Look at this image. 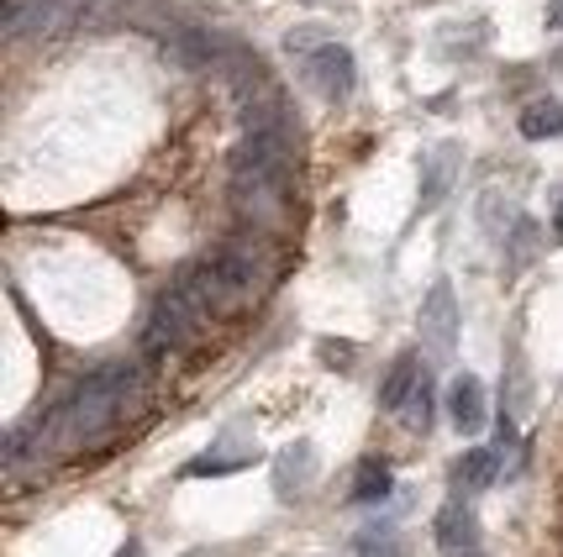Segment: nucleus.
I'll return each instance as SVG.
<instances>
[{
  "mask_svg": "<svg viewBox=\"0 0 563 557\" xmlns=\"http://www.w3.org/2000/svg\"><path fill=\"white\" fill-rule=\"evenodd\" d=\"M406 426H411V432H427V426H432V385H427V374H421L417 394L406 400Z\"/></svg>",
  "mask_w": 563,
  "mask_h": 557,
  "instance_id": "nucleus-17",
  "label": "nucleus"
},
{
  "mask_svg": "<svg viewBox=\"0 0 563 557\" xmlns=\"http://www.w3.org/2000/svg\"><path fill=\"white\" fill-rule=\"evenodd\" d=\"M485 385L474 379V374H459L453 385H448V421L459 426L464 436H474V432H485Z\"/></svg>",
  "mask_w": 563,
  "mask_h": 557,
  "instance_id": "nucleus-7",
  "label": "nucleus"
},
{
  "mask_svg": "<svg viewBox=\"0 0 563 557\" xmlns=\"http://www.w3.org/2000/svg\"><path fill=\"white\" fill-rule=\"evenodd\" d=\"M521 137H532V143L563 137V100H532L521 111Z\"/></svg>",
  "mask_w": 563,
  "mask_h": 557,
  "instance_id": "nucleus-13",
  "label": "nucleus"
},
{
  "mask_svg": "<svg viewBox=\"0 0 563 557\" xmlns=\"http://www.w3.org/2000/svg\"><path fill=\"white\" fill-rule=\"evenodd\" d=\"M421 342L432 347V358H448L453 342H459V305H453V285L438 279L427 290V305H421Z\"/></svg>",
  "mask_w": 563,
  "mask_h": 557,
  "instance_id": "nucleus-4",
  "label": "nucleus"
},
{
  "mask_svg": "<svg viewBox=\"0 0 563 557\" xmlns=\"http://www.w3.org/2000/svg\"><path fill=\"white\" fill-rule=\"evenodd\" d=\"M353 557H406V542L395 526H364V532L353 536Z\"/></svg>",
  "mask_w": 563,
  "mask_h": 557,
  "instance_id": "nucleus-14",
  "label": "nucleus"
},
{
  "mask_svg": "<svg viewBox=\"0 0 563 557\" xmlns=\"http://www.w3.org/2000/svg\"><path fill=\"white\" fill-rule=\"evenodd\" d=\"M211 268H217L221 300H243V294L264 279V258H258V247H247V243L217 247V253H211Z\"/></svg>",
  "mask_w": 563,
  "mask_h": 557,
  "instance_id": "nucleus-5",
  "label": "nucleus"
},
{
  "mask_svg": "<svg viewBox=\"0 0 563 557\" xmlns=\"http://www.w3.org/2000/svg\"><path fill=\"white\" fill-rule=\"evenodd\" d=\"M438 553L442 557H479V515L464 500H448L438 510Z\"/></svg>",
  "mask_w": 563,
  "mask_h": 557,
  "instance_id": "nucleus-6",
  "label": "nucleus"
},
{
  "mask_svg": "<svg viewBox=\"0 0 563 557\" xmlns=\"http://www.w3.org/2000/svg\"><path fill=\"white\" fill-rule=\"evenodd\" d=\"M548 26H559L563 32V0H548Z\"/></svg>",
  "mask_w": 563,
  "mask_h": 557,
  "instance_id": "nucleus-18",
  "label": "nucleus"
},
{
  "mask_svg": "<svg viewBox=\"0 0 563 557\" xmlns=\"http://www.w3.org/2000/svg\"><path fill=\"white\" fill-rule=\"evenodd\" d=\"M290 185V137L285 126H253L238 153H232V190L238 200H253V205H269L279 200Z\"/></svg>",
  "mask_w": 563,
  "mask_h": 557,
  "instance_id": "nucleus-2",
  "label": "nucleus"
},
{
  "mask_svg": "<svg viewBox=\"0 0 563 557\" xmlns=\"http://www.w3.org/2000/svg\"><path fill=\"white\" fill-rule=\"evenodd\" d=\"M137 394H143L137 364H106V368H96V374H85V379L58 400V411L48 415V442L58 453L90 447V442H100V436L132 411Z\"/></svg>",
  "mask_w": 563,
  "mask_h": 557,
  "instance_id": "nucleus-1",
  "label": "nucleus"
},
{
  "mask_svg": "<svg viewBox=\"0 0 563 557\" xmlns=\"http://www.w3.org/2000/svg\"><path fill=\"white\" fill-rule=\"evenodd\" d=\"M506 243H511V268H527L532 264V253H538V221H516L511 226V237H506Z\"/></svg>",
  "mask_w": 563,
  "mask_h": 557,
  "instance_id": "nucleus-16",
  "label": "nucleus"
},
{
  "mask_svg": "<svg viewBox=\"0 0 563 557\" xmlns=\"http://www.w3.org/2000/svg\"><path fill=\"white\" fill-rule=\"evenodd\" d=\"M253 458H258V442L232 426V432L217 436V447H211V453H200V458L190 463V474H232V468H247Z\"/></svg>",
  "mask_w": 563,
  "mask_h": 557,
  "instance_id": "nucleus-8",
  "label": "nucleus"
},
{
  "mask_svg": "<svg viewBox=\"0 0 563 557\" xmlns=\"http://www.w3.org/2000/svg\"><path fill=\"white\" fill-rule=\"evenodd\" d=\"M453 164H459V153L453 147H438V153H427V164H421V211H432L448 185H453Z\"/></svg>",
  "mask_w": 563,
  "mask_h": 557,
  "instance_id": "nucleus-11",
  "label": "nucleus"
},
{
  "mask_svg": "<svg viewBox=\"0 0 563 557\" xmlns=\"http://www.w3.org/2000/svg\"><path fill=\"white\" fill-rule=\"evenodd\" d=\"M495 484V453H485V447H474V453H464V458L453 463V489L459 494H479V489Z\"/></svg>",
  "mask_w": 563,
  "mask_h": 557,
  "instance_id": "nucleus-12",
  "label": "nucleus"
},
{
  "mask_svg": "<svg viewBox=\"0 0 563 557\" xmlns=\"http://www.w3.org/2000/svg\"><path fill=\"white\" fill-rule=\"evenodd\" d=\"M385 494H390V468H385V463H364L358 479H353V500H358V505H374V500H385Z\"/></svg>",
  "mask_w": 563,
  "mask_h": 557,
  "instance_id": "nucleus-15",
  "label": "nucleus"
},
{
  "mask_svg": "<svg viewBox=\"0 0 563 557\" xmlns=\"http://www.w3.org/2000/svg\"><path fill=\"white\" fill-rule=\"evenodd\" d=\"M317 479V447L311 442H295V447H285L279 458H274V489L290 500V494H300V489Z\"/></svg>",
  "mask_w": 563,
  "mask_h": 557,
  "instance_id": "nucleus-9",
  "label": "nucleus"
},
{
  "mask_svg": "<svg viewBox=\"0 0 563 557\" xmlns=\"http://www.w3.org/2000/svg\"><path fill=\"white\" fill-rule=\"evenodd\" d=\"M553 237L563 243V205H559V216H553Z\"/></svg>",
  "mask_w": 563,
  "mask_h": 557,
  "instance_id": "nucleus-19",
  "label": "nucleus"
},
{
  "mask_svg": "<svg viewBox=\"0 0 563 557\" xmlns=\"http://www.w3.org/2000/svg\"><path fill=\"white\" fill-rule=\"evenodd\" d=\"M421 385V368H417V353H400L385 374V385H379V411H406V400L417 394Z\"/></svg>",
  "mask_w": 563,
  "mask_h": 557,
  "instance_id": "nucleus-10",
  "label": "nucleus"
},
{
  "mask_svg": "<svg viewBox=\"0 0 563 557\" xmlns=\"http://www.w3.org/2000/svg\"><path fill=\"white\" fill-rule=\"evenodd\" d=\"M306 79H311V90L321 100H347L353 96V85H358V64H353V53L338 48V43H327L306 58Z\"/></svg>",
  "mask_w": 563,
  "mask_h": 557,
  "instance_id": "nucleus-3",
  "label": "nucleus"
},
{
  "mask_svg": "<svg viewBox=\"0 0 563 557\" xmlns=\"http://www.w3.org/2000/svg\"><path fill=\"white\" fill-rule=\"evenodd\" d=\"M117 557H143V547H137V542H132V547H122V553Z\"/></svg>",
  "mask_w": 563,
  "mask_h": 557,
  "instance_id": "nucleus-20",
  "label": "nucleus"
}]
</instances>
